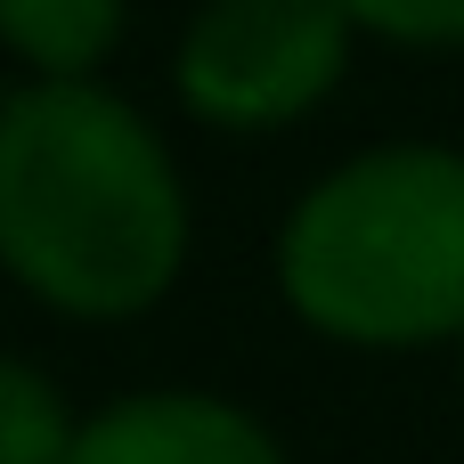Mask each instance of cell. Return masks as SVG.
<instances>
[{"label":"cell","mask_w":464,"mask_h":464,"mask_svg":"<svg viewBox=\"0 0 464 464\" xmlns=\"http://www.w3.org/2000/svg\"><path fill=\"white\" fill-rule=\"evenodd\" d=\"M351 16L383 41H408V49H457L464 41V0H351Z\"/></svg>","instance_id":"cell-7"},{"label":"cell","mask_w":464,"mask_h":464,"mask_svg":"<svg viewBox=\"0 0 464 464\" xmlns=\"http://www.w3.org/2000/svg\"><path fill=\"white\" fill-rule=\"evenodd\" d=\"M188 261V188L139 106L90 73L0 98V269L65 318H139Z\"/></svg>","instance_id":"cell-1"},{"label":"cell","mask_w":464,"mask_h":464,"mask_svg":"<svg viewBox=\"0 0 464 464\" xmlns=\"http://www.w3.org/2000/svg\"><path fill=\"white\" fill-rule=\"evenodd\" d=\"M277 285L302 326L359 351L464 334V155L400 139L334 163L277 228Z\"/></svg>","instance_id":"cell-2"},{"label":"cell","mask_w":464,"mask_h":464,"mask_svg":"<svg viewBox=\"0 0 464 464\" xmlns=\"http://www.w3.org/2000/svg\"><path fill=\"white\" fill-rule=\"evenodd\" d=\"M73 432L82 424L65 416V392L0 351V464H65Z\"/></svg>","instance_id":"cell-6"},{"label":"cell","mask_w":464,"mask_h":464,"mask_svg":"<svg viewBox=\"0 0 464 464\" xmlns=\"http://www.w3.org/2000/svg\"><path fill=\"white\" fill-rule=\"evenodd\" d=\"M130 0H0V41L33 73H98Z\"/></svg>","instance_id":"cell-5"},{"label":"cell","mask_w":464,"mask_h":464,"mask_svg":"<svg viewBox=\"0 0 464 464\" xmlns=\"http://www.w3.org/2000/svg\"><path fill=\"white\" fill-rule=\"evenodd\" d=\"M65 464H285V457L220 392H130L73 432Z\"/></svg>","instance_id":"cell-4"},{"label":"cell","mask_w":464,"mask_h":464,"mask_svg":"<svg viewBox=\"0 0 464 464\" xmlns=\"http://www.w3.org/2000/svg\"><path fill=\"white\" fill-rule=\"evenodd\" d=\"M457 343H464V334H457Z\"/></svg>","instance_id":"cell-8"},{"label":"cell","mask_w":464,"mask_h":464,"mask_svg":"<svg viewBox=\"0 0 464 464\" xmlns=\"http://www.w3.org/2000/svg\"><path fill=\"white\" fill-rule=\"evenodd\" d=\"M351 0H204L179 33V98L212 130H285L351 65Z\"/></svg>","instance_id":"cell-3"}]
</instances>
